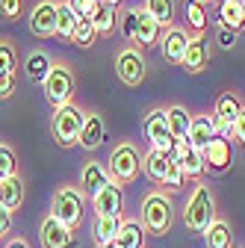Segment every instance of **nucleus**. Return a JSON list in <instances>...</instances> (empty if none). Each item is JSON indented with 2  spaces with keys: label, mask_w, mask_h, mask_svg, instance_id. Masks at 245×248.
Returning <instances> with one entry per match:
<instances>
[{
  "label": "nucleus",
  "mask_w": 245,
  "mask_h": 248,
  "mask_svg": "<svg viewBox=\"0 0 245 248\" xmlns=\"http://www.w3.org/2000/svg\"><path fill=\"white\" fill-rule=\"evenodd\" d=\"M166 121H168V130H171V136L177 139V142H183L189 136V124H192V115L183 109L180 104H171V107H166Z\"/></svg>",
  "instance_id": "27"
},
{
  "label": "nucleus",
  "mask_w": 245,
  "mask_h": 248,
  "mask_svg": "<svg viewBox=\"0 0 245 248\" xmlns=\"http://www.w3.org/2000/svg\"><path fill=\"white\" fill-rule=\"evenodd\" d=\"M219 133H216V124H213V118L210 115H192V124H189V136H186V142L195 148V151H204L213 139H216Z\"/></svg>",
  "instance_id": "19"
},
{
  "label": "nucleus",
  "mask_w": 245,
  "mask_h": 248,
  "mask_svg": "<svg viewBox=\"0 0 245 248\" xmlns=\"http://www.w3.org/2000/svg\"><path fill=\"white\" fill-rule=\"evenodd\" d=\"M115 74L124 86H139L148 77V65H145V56L136 45H127L115 53Z\"/></svg>",
  "instance_id": "8"
},
{
  "label": "nucleus",
  "mask_w": 245,
  "mask_h": 248,
  "mask_svg": "<svg viewBox=\"0 0 245 248\" xmlns=\"http://www.w3.org/2000/svg\"><path fill=\"white\" fill-rule=\"evenodd\" d=\"M9 231H12V213L6 207H0V239H3Z\"/></svg>",
  "instance_id": "43"
},
{
  "label": "nucleus",
  "mask_w": 245,
  "mask_h": 248,
  "mask_svg": "<svg viewBox=\"0 0 245 248\" xmlns=\"http://www.w3.org/2000/svg\"><path fill=\"white\" fill-rule=\"evenodd\" d=\"M163 33H166V30L142 9L139 12V30H136V45H142V50L145 47H154V45H160Z\"/></svg>",
  "instance_id": "24"
},
{
  "label": "nucleus",
  "mask_w": 245,
  "mask_h": 248,
  "mask_svg": "<svg viewBox=\"0 0 245 248\" xmlns=\"http://www.w3.org/2000/svg\"><path fill=\"white\" fill-rule=\"evenodd\" d=\"M50 65H53V59H50L47 50H33V53L27 56V62H24V71H27V77L33 80V83H42L47 77Z\"/></svg>",
  "instance_id": "29"
},
{
  "label": "nucleus",
  "mask_w": 245,
  "mask_h": 248,
  "mask_svg": "<svg viewBox=\"0 0 245 248\" xmlns=\"http://www.w3.org/2000/svg\"><path fill=\"white\" fill-rule=\"evenodd\" d=\"M236 3H242V6H245V0H236Z\"/></svg>",
  "instance_id": "47"
},
{
  "label": "nucleus",
  "mask_w": 245,
  "mask_h": 248,
  "mask_svg": "<svg viewBox=\"0 0 245 248\" xmlns=\"http://www.w3.org/2000/svg\"><path fill=\"white\" fill-rule=\"evenodd\" d=\"M139 12H142V6H127L118 12V33L133 45H136V30H139Z\"/></svg>",
  "instance_id": "32"
},
{
  "label": "nucleus",
  "mask_w": 245,
  "mask_h": 248,
  "mask_svg": "<svg viewBox=\"0 0 245 248\" xmlns=\"http://www.w3.org/2000/svg\"><path fill=\"white\" fill-rule=\"evenodd\" d=\"M201 157H204V171L210 174H225L233 163V142L225 139V136H216L204 151H201Z\"/></svg>",
  "instance_id": "10"
},
{
  "label": "nucleus",
  "mask_w": 245,
  "mask_h": 248,
  "mask_svg": "<svg viewBox=\"0 0 245 248\" xmlns=\"http://www.w3.org/2000/svg\"><path fill=\"white\" fill-rule=\"evenodd\" d=\"M15 65H18V56H15V47H12V42L0 39V71H9V74H15Z\"/></svg>",
  "instance_id": "38"
},
{
  "label": "nucleus",
  "mask_w": 245,
  "mask_h": 248,
  "mask_svg": "<svg viewBox=\"0 0 245 248\" xmlns=\"http://www.w3.org/2000/svg\"><path fill=\"white\" fill-rule=\"evenodd\" d=\"M12 95H15V74L0 71V101H6Z\"/></svg>",
  "instance_id": "40"
},
{
  "label": "nucleus",
  "mask_w": 245,
  "mask_h": 248,
  "mask_svg": "<svg viewBox=\"0 0 245 248\" xmlns=\"http://www.w3.org/2000/svg\"><path fill=\"white\" fill-rule=\"evenodd\" d=\"M83 210H86V195L77 189V186H62V189L53 192L50 216L59 219L68 231H77L83 225Z\"/></svg>",
  "instance_id": "6"
},
{
  "label": "nucleus",
  "mask_w": 245,
  "mask_h": 248,
  "mask_svg": "<svg viewBox=\"0 0 245 248\" xmlns=\"http://www.w3.org/2000/svg\"><path fill=\"white\" fill-rule=\"evenodd\" d=\"M83 121H86V109L80 104H65L59 107L50 118V133L56 139V145L62 148H74L80 142V130H83Z\"/></svg>",
  "instance_id": "5"
},
{
  "label": "nucleus",
  "mask_w": 245,
  "mask_h": 248,
  "mask_svg": "<svg viewBox=\"0 0 245 248\" xmlns=\"http://www.w3.org/2000/svg\"><path fill=\"white\" fill-rule=\"evenodd\" d=\"M233 139L239 145H245V104H242V109H239V115L233 121Z\"/></svg>",
  "instance_id": "42"
},
{
  "label": "nucleus",
  "mask_w": 245,
  "mask_h": 248,
  "mask_svg": "<svg viewBox=\"0 0 245 248\" xmlns=\"http://www.w3.org/2000/svg\"><path fill=\"white\" fill-rule=\"evenodd\" d=\"M101 6H112V9H118V6H121V0H101Z\"/></svg>",
  "instance_id": "45"
},
{
  "label": "nucleus",
  "mask_w": 245,
  "mask_h": 248,
  "mask_svg": "<svg viewBox=\"0 0 245 248\" xmlns=\"http://www.w3.org/2000/svg\"><path fill=\"white\" fill-rule=\"evenodd\" d=\"M239 109H242V101H239L236 92H222V95L216 98V104H213V115L210 118H213V124H216V133L230 139V142H233V121H236Z\"/></svg>",
  "instance_id": "9"
},
{
  "label": "nucleus",
  "mask_w": 245,
  "mask_h": 248,
  "mask_svg": "<svg viewBox=\"0 0 245 248\" xmlns=\"http://www.w3.org/2000/svg\"><path fill=\"white\" fill-rule=\"evenodd\" d=\"M39 242L42 248H74V231H68L59 219H53V216L47 213L42 225H39Z\"/></svg>",
  "instance_id": "12"
},
{
  "label": "nucleus",
  "mask_w": 245,
  "mask_h": 248,
  "mask_svg": "<svg viewBox=\"0 0 245 248\" xmlns=\"http://www.w3.org/2000/svg\"><path fill=\"white\" fill-rule=\"evenodd\" d=\"M142 9L154 18L163 30H168L174 24V0H145Z\"/></svg>",
  "instance_id": "31"
},
{
  "label": "nucleus",
  "mask_w": 245,
  "mask_h": 248,
  "mask_svg": "<svg viewBox=\"0 0 245 248\" xmlns=\"http://www.w3.org/2000/svg\"><path fill=\"white\" fill-rule=\"evenodd\" d=\"M30 33L36 39H53L56 36V0H39L30 12Z\"/></svg>",
  "instance_id": "11"
},
{
  "label": "nucleus",
  "mask_w": 245,
  "mask_h": 248,
  "mask_svg": "<svg viewBox=\"0 0 245 248\" xmlns=\"http://www.w3.org/2000/svg\"><path fill=\"white\" fill-rule=\"evenodd\" d=\"M95 39H98V30H95V21L92 18H80L77 21V27H74V45L77 47H92L95 45Z\"/></svg>",
  "instance_id": "34"
},
{
  "label": "nucleus",
  "mask_w": 245,
  "mask_h": 248,
  "mask_svg": "<svg viewBox=\"0 0 245 248\" xmlns=\"http://www.w3.org/2000/svg\"><path fill=\"white\" fill-rule=\"evenodd\" d=\"M174 225V204L163 189L148 192L142 201V228L151 236H166Z\"/></svg>",
  "instance_id": "3"
},
{
  "label": "nucleus",
  "mask_w": 245,
  "mask_h": 248,
  "mask_svg": "<svg viewBox=\"0 0 245 248\" xmlns=\"http://www.w3.org/2000/svg\"><path fill=\"white\" fill-rule=\"evenodd\" d=\"M121 225H124V216H95V222H92V239H95L98 248L115 242Z\"/></svg>",
  "instance_id": "18"
},
{
  "label": "nucleus",
  "mask_w": 245,
  "mask_h": 248,
  "mask_svg": "<svg viewBox=\"0 0 245 248\" xmlns=\"http://www.w3.org/2000/svg\"><path fill=\"white\" fill-rule=\"evenodd\" d=\"M236 36H239V33H233V30L219 27V30H216V45H219L222 50H230V47L236 45Z\"/></svg>",
  "instance_id": "41"
},
{
  "label": "nucleus",
  "mask_w": 245,
  "mask_h": 248,
  "mask_svg": "<svg viewBox=\"0 0 245 248\" xmlns=\"http://www.w3.org/2000/svg\"><path fill=\"white\" fill-rule=\"evenodd\" d=\"M77 21H80V18H77L74 9L68 6V0H59V3H56V36L65 39V42H71V39H74Z\"/></svg>",
  "instance_id": "30"
},
{
  "label": "nucleus",
  "mask_w": 245,
  "mask_h": 248,
  "mask_svg": "<svg viewBox=\"0 0 245 248\" xmlns=\"http://www.w3.org/2000/svg\"><path fill=\"white\" fill-rule=\"evenodd\" d=\"M107 183H109L107 166H101V163H86V166H83V171H80V186H83L80 192H83V195L95 198Z\"/></svg>",
  "instance_id": "20"
},
{
  "label": "nucleus",
  "mask_w": 245,
  "mask_h": 248,
  "mask_svg": "<svg viewBox=\"0 0 245 248\" xmlns=\"http://www.w3.org/2000/svg\"><path fill=\"white\" fill-rule=\"evenodd\" d=\"M183 186H186V174H183V169L171 160V163H168V171H166V180H163V192L174 195V192L183 189Z\"/></svg>",
  "instance_id": "35"
},
{
  "label": "nucleus",
  "mask_w": 245,
  "mask_h": 248,
  "mask_svg": "<svg viewBox=\"0 0 245 248\" xmlns=\"http://www.w3.org/2000/svg\"><path fill=\"white\" fill-rule=\"evenodd\" d=\"M210 56H213V45L207 36H189V45H186V53L180 59V68L189 71V74H201L207 65H210Z\"/></svg>",
  "instance_id": "13"
},
{
  "label": "nucleus",
  "mask_w": 245,
  "mask_h": 248,
  "mask_svg": "<svg viewBox=\"0 0 245 248\" xmlns=\"http://www.w3.org/2000/svg\"><path fill=\"white\" fill-rule=\"evenodd\" d=\"M186 45H189V33H186L183 27L171 24L166 33H163V39H160V53H163L166 62H171V65H180L183 53H186Z\"/></svg>",
  "instance_id": "15"
},
{
  "label": "nucleus",
  "mask_w": 245,
  "mask_h": 248,
  "mask_svg": "<svg viewBox=\"0 0 245 248\" xmlns=\"http://www.w3.org/2000/svg\"><path fill=\"white\" fill-rule=\"evenodd\" d=\"M198 3H204V6H207V3H219V0H198Z\"/></svg>",
  "instance_id": "46"
},
{
  "label": "nucleus",
  "mask_w": 245,
  "mask_h": 248,
  "mask_svg": "<svg viewBox=\"0 0 245 248\" xmlns=\"http://www.w3.org/2000/svg\"><path fill=\"white\" fill-rule=\"evenodd\" d=\"M18 174V157H15V151L6 148V145H0V180L3 177H15Z\"/></svg>",
  "instance_id": "36"
},
{
  "label": "nucleus",
  "mask_w": 245,
  "mask_h": 248,
  "mask_svg": "<svg viewBox=\"0 0 245 248\" xmlns=\"http://www.w3.org/2000/svg\"><path fill=\"white\" fill-rule=\"evenodd\" d=\"M107 174L112 183L118 186H127L142 174V157H139V148L133 142H118L109 151V160H107Z\"/></svg>",
  "instance_id": "4"
},
{
  "label": "nucleus",
  "mask_w": 245,
  "mask_h": 248,
  "mask_svg": "<svg viewBox=\"0 0 245 248\" xmlns=\"http://www.w3.org/2000/svg\"><path fill=\"white\" fill-rule=\"evenodd\" d=\"M92 21H95L98 36H112L115 30H118V9H112V6H101Z\"/></svg>",
  "instance_id": "33"
},
{
  "label": "nucleus",
  "mask_w": 245,
  "mask_h": 248,
  "mask_svg": "<svg viewBox=\"0 0 245 248\" xmlns=\"http://www.w3.org/2000/svg\"><path fill=\"white\" fill-rule=\"evenodd\" d=\"M68 6L74 9L77 18H95V12L101 9V0H68Z\"/></svg>",
  "instance_id": "39"
},
{
  "label": "nucleus",
  "mask_w": 245,
  "mask_h": 248,
  "mask_svg": "<svg viewBox=\"0 0 245 248\" xmlns=\"http://www.w3.org/2000/svg\"><path fill=\"white\" fill-rule=\"evenodd\" d=\"M216 219V195H213V186L204 180H195L192 192L183 204V225H186L189 233H201L213 225Z\"/></svg>",
  "instance_id": "1"
},
{
  "label": "nucleus",
  "mask_w": 245,
  "mask_h": 248,
  "mask_svg": "<svg viewBox=\"0 0 245 248\" xmlns=\"http://www.w3.org/2000/svg\"><path fill=\"white\" fill-rule=\"evenodd\" d=\"M24 204V183L21 177H3L0 180V207H6L9 213H15Z\"/></svg>",
  "instance_id": "26"
},
{
  "label": "nucleus",
  "mask_w": 245,
  "mask_h": 248,
  "mask_svg": "<svg viewBox=\"0 0 245 248\" xmlns=\"http://www.w3.org/2000/svg\"><path fill=\"white\" fill-rule=\"evenodd\" d=\"M145 242H148V233H145L142 222L124 219V225H121V231L115 236V245L118 248H145Z\"/></svg>",
  "instance_id": "25"
},
{
  "label": "nucleus",
  "mask_w": 245,
  "mask_h": 248,
  "mask_svg": "<svg viewBox=\"0 0 245 248\" xmlns=\"http://www.w3.org/2000/svg\"><path fill=\"white\" fill-rule=\"evenodd\" d=\"M74 89H77V77H74V68L68 65L65 59H53V65L47 71V77L42 80V92H45V101L59 109L74 101Z\"/></svg>",
  "instance_id": "2"
},
{
  "label": "nucleus",
  "mask_w": 245,
  "mask_h": 248,
  "mask_svg": "<svg viewBox=\"0 0 245 248\" xmlns=\"http://www.w3.org/2000/svg\"><path fill=\"white\" fill-rule=\"evenodd\" d=\"M92 204H95V216H121V213H124V195H121V186L109 180L104 189L92 198Z\"/></svg>",
  "instance_id": "17"
},
{
  "label": "nucleus",
  "mask_w": 245,
  "mask_h": 248,
  "mask_svg": "<svg viewBox=\"0 0 245 248\" xmlns=\"http://www.w3.org/2000/svg\"><path fill=\"white\" fill-rule=\"evenodd\" d=\"M142 130H145V139L151 142V148H154V151H163V154H171L174 151L177 139L168 130V121H166V109L163 107H154V109L145 112Z\"/></svg>",
  "instance_id": "7"
},
{
  "label": "nucleus",
  "mask_w": 245,
  "mask_h": 248,
  "mask_svg": "<svg viewBox=\"0 0 245 248\" xmlns=\"http://www.w3.org/2000/svg\"><path fill=\"white\" fill-rule=\"evenodd\" d=\"M183 24H186L183 30H189V36H204L207 24H210L207 6L198 3V0H186V3H183Z\"/></svg>",
  "instance_id": "22"
},
{
  "label": "nucleus",
  "mask_w": 245,
  "mask_h": 248,
  "mask_svg": "<svg viewBox=\"0 0 245 248\" xmlns=\"http://www.w3.org/2000/svg\"><path fill=\"white\" fill-rule=\"evenodd\" d=\"M216 12H219V27L233 30V33L245 30V6L242 3H236V0H219Z\"/></svg>",
  "instance_id": "21"
},
{
  "label": "nucleus",
  "mask_w": 245,
  "mask_h": 248,
  "mask_svg": "<svg viewBox=\"0 0 245 248\" xmlns=\"http://www.w3.org/2000/svg\"><path fill=\"white\" fill-rule=\"evenodd\" d=\"M107 139V121L101 112H86V121H83V130H80V148L83 151H95L101 148Z\"/></svg>",
  "instance_id": "16"
},
{
  "label": "nucleus",
  "mask_w": 245,
  "mask_h": 248,
  "mask_svg": "<svg viewBox=\"0 0 245 248\" xmlns=\"http://www.w3.org/2000/svg\"><path fill=\"white\" fill-rule=\"evenodd\" d=\"M207 248H233V231L225 219H213V225L204 231Z\"/></svg>",
  "instance_id": "28"
},
{
  "label": "nucleus",
  "mask_w": 245,
  "mask_h": 248,
  "mask_svg": "<svg viewBox=\"0 0 245 248\" xmlns=\"http://www.w3.org/2000/svg\"><path fill=\"white\" fill-rule=\"evenodd\" d=\"M168 163H171L168 154H163V151H154V148H151V151L145 154V160H142V171H145V177H148L151 183L163 186L166 171H168Z\"/></svg>",
  "instance_id": "23"
},
{
  "label": "nucleus",
  "mask_w": 245,
  "mask_h": 248,
  "mask_svg": "<svg viewBox=\"0 0 245 248\" xmlns=\"http://www.w3.org/2000/svg\"><path fill=\"white\" fill-rule=\"evenodd\" d=\"M24 15V0H0V21L15 24Z\"/></svg>",
  "instance_id": "37"
},
{
  "label": "nucleus",
  "mask_w": 245,
  "mask_h": 248,
  "mask_svg": "<svg viewBox=\"0 0 245 248\" xmlns=\"http://www.w3.org/2000/svg\"><path fill=\"white\" fill-rule=\"evenodd\" d=\"M168 157L183 169L186 180H201V174H204V157H201V151H195L186 139L177 142V145H174V151L168 154Z\"/></svg>",
  "instance_id": "14"
},
{
  "label": "nucleus",
  "mask_w": 245,
  "mask_h": 248,
  "mask_svg": "<svg viewBox=\"0 0 245 248\" xmlns=\"http://www.w3.org/2000/svg\"><path fill=\"white\" fill-rule=\"evenodd\" d=\"M6 248H30V245H27V242H24V239H12V242H9V245H6Z\"/></svg>",
  "instance_id": "44"
}]
</instances>
